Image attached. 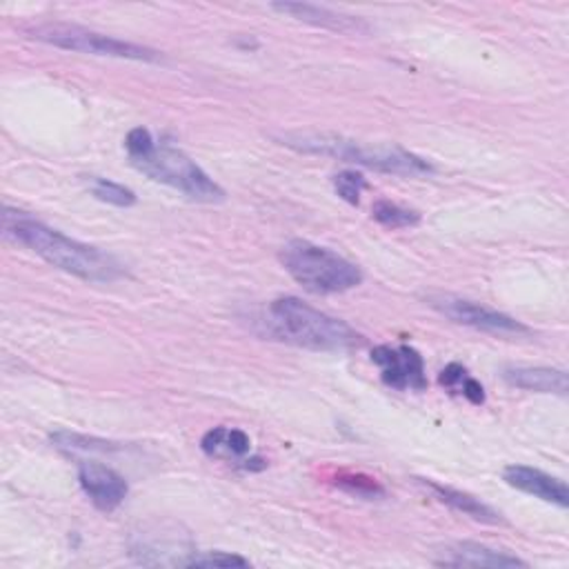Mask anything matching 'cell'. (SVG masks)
Here are the masks:
<instances>
[{
    "mask_svg": "<svg viewBox=\"0 0 569 569\" xmlns=\"http://www.w3.org/2000/svg\"><path fill=\"white\" fill-rule=\"evenodd\" d=\"M2 233L16 244L31 249L51 267L62 269L87 282H111L124 273L122 262L116 260L111 253L93 244L73 240L20 209L4 207Z\"/></svg>",
    "mask_w": 569,
    "mask_h": 569,
    "instance_id": "obj_1",
    "label": "cell"
},
{
    "mask_svg": "<svg viewBox=\"0 0 569 569\" xmlns=\"http://www.w3.org/2000/svg\"><path fill=\"white\" fill-rule=\"evenodd\" d=\"M124 151L133 169L147 178L162 182L193 202H222L224 189L191 160L182 149L167 140H156L147 127H133L124 136Z\"/></svg>",
    "mask_w": 569,
    "mask_h": 569,
    "instance_id": "obj_2",
    "label": "cell"
},
{
    "mask_svg": "<svg viewBox=\"0 0 569 569\" xmlns=\"http://www.w3.org/2000/svg\"><path fill=\"white\" fill-rule=\"evenodd\" d=\"M260 325L269 338L313 351H347L365 345V338L345 320L333 318L296 296L271 300Z\"/></svg>",
    "mask_w": 569,
    "mask_h": 569,
    "instance_id": "obj_3",
    "label": "cell"
},
{
    "mask_svg": "<svg viewBox=\"0 0 569 569\" xmlns=\"http://www.w3.org/2000/svg\"><path fill=\"white\" fill-rule=\"evenodd\" d=\"M276 140L289 149L311 156H329L336 160L362 164L376 171L393 176H431L433 164L402 147L362 142L338 133H318V131H287L276 136Z\"/></svg>",
    "mask_w": 569,
    "mask_h": 569,
    "instance_id": "obj_4",
    "label": "cell"
},
{
    "mask_svg": "<svg viewBox=\"0 0 569 569\" xmlns=\"http://www.w3.org/2000/svg\"><path fill=\"white\" fill-rule=\"evenodd\" d=\"M284 271L307 291L318 296L342 293L362 282V271L333 249L309 240H289L280 249Z\"/></svg>",
    "mask_w": 569,
    "mask_h": 569,
    "instance_id": "obj_5",
    "label": "cell"
},
{
    "mask_svg": "<svg viewBox=\"0 0 569 569\" xmlns=\"http://www.w3.org/2000/svg\"><path fill=\"white\" fill-rule=\"evenodd\" d=\"M29 38L67 49V51H80L91 56H107V58H124V60H142V62H156L160 60V51L136 44L129 40H120L116 36H107L80 24L69 22H42L36 27L24 29Z\"/></svg>",
    "mask_w": 569,
    "mask_h": 569,
    "instance_id": "obj_6",
    "label": "cell"
},
{
    "mask_svg": "<svg viewBox=\"0 0 569 569\" xmlns=\"http://www.w3.org/2000/svg\"><path fill=\"white\" fill-rule=\"evenodd\" d=\"M429 307H433L438 313H442L445 318L485 331V333H493V336H520V333H529V327L522 325L520 320L496 311L491 307H485L480 302L460 298V296H451V293H438V296H429L427 298Z\"/></svg>",
    "mask_w": 569,
    "mask_h": 569,
    "instance_id": "obj_7",
    "label": "cell"
},
{
    "mask_svg": "<svg viewBox=\"0 0 569 569\" xmlns=\"http://www.w3.org/2000/svg\"><path fill=\"white\" fill-rule=\"evenodd\" d=\"M371 362L380 369V378L387 387L398 391H425V360L409 345H378L371 349Z\"/></svg>",
    "mask_w": 569,
    "mask_h": 569,
    "instance_id": "obj_8",
    "label": "cell"
},
{
    "mask_svg": "<svg viewBox=\"0 0 569 569\" xmlns=\"http://www.w3.org/2000/svg\"><path fill=\"white\" fill-rule=\"evenodd\" d=\"M129 553L140 565H162V567H189L191 558L198 553L187 538L173 531H147L133 533L129 540Z\"/></svg>",
    "mask_w": 569,
    "mask_h": 569,
    "instance_id": "obj_9",
    "label": "cell"
},
{
    "mask_svg": "<svg viewBox=\"0 0 569 569\" xmlns=\"http://www.w3.org/2000/svg\"><path fill=\"white\" fill-rule=\"evenodd\" d=\"M78 482L87 498L93 502V507L107 513L118 509L129 493V482L124 480V476L93 460L78 462Z\"/></svg>",
    "mask_w": 569,
    "mask_h": 569,
    "instance_id": "obj_10",
    "label": "cell"
},
{
    "mask_svg": "<svg viewBox=\"0 0 569 569\" xmlns=\"http://www.w3.org/2000/svg\"><path fill=\"white\" fill-rule=\"evenodd\" d=\"M502 480L509 487H513L522 493H529L533 498H540L545 502H551L560 509H567V505H569V491H567L565 480H560L551 473H545L542 469H536L529 465H507L502 469Z\"/></svg>",
    "mask_w": 569,
    "mask_h": 569,
    "instance_id": "obj_11",
    "label": "cell"
},
{
    "mask_svg": "<svg viewBox=\"0 0 569 569\" xmlns=\"http://www.w3.org/2000/svg\"><path fill=\"white\" fill-rule=\"evenodd\" d=\"M438 567H529L522 558L480 542H456L436 560Z\"/></svg>",
    "mask_w": 569,
    "mask_h": 569,
    "instance_id": "obj_12",
    "label": "cell"
},
{
    "mask_svg": "<svg viewBox=\"0 0 569 569\" xmlns=\"http://www.w3.org/2000/svg\"><path fill=\"white\" fill-rule=\"evenodd\" d=\"M271 9L280 11V13H287V16L296 18V20L331 29V31H356V33L358 31H369V27L360 18L347 16V13H340L336 9L320 7V4H309V2H273Z\"/></svg>",
    "mask_w": 569,
    "mask_h": 569,
    "instance_id": "obj_13",
    "label": "cell"
},
{
    "mask_svg": "<svg viewBox=\"0 0 569 569\" xmlns=\"http://www.w3.org/2000/svg\"><path fill=\"white\" fill-rule=\"evenodd\" d=\"M502 380L509 387L538 393H567V373L553 367H505Z\"/></svg>",
    "mask_w": 569,
    "mask_h": 569,
    "instance_id": "obj_14",
    "label": "cell"
},
{
    "mask_svg": "<svg viewBox=\"0 0 569 569\" xmlns=\"http://www.w3.org/2000/svg\"><path fill=\"white\" fill-rule=\"evenodd\" d=\"M200 449L209 458L238 460L244 465L247 453L251 451V438L236 427H213L202 436Z\"/></svg>",
    "mask_w": 569,
    "mask_h": 569,
    "instance_id": "obj_15",
    "label": "cell"
},
{
    "mask_svg": "<svg viewBox=\"0 0 569 569\" xmlns=\"http://www.w3.org/2000/svg\"><path fill=\"white\" fill-rule=\"evenodd\" d=\"M420 482L445 505H449L453 511H460L473 520H480V522H489V525H496V522H502L500 513L493 511L489 505H485L482 500L473 498L471 493H465L460 489H451V487H445V485H438L433 480H425L420 478Z\"/></svg>",
    "mask_w": 569,
    "mask_h": 569,
    "instance_id": "obj_16",
    "label": "cell"
},
{
    "mask_svg": "<svg viewBox=\"0 0 569 569\" xmlns=\"http://www.w3.org/2000/svg\"><path fill=\"white\" fill-rule=\"evenodd\" d=\"M438 382L449 389L451 393L462 396L465 400H469L471 405H482L485 402V389L482 385L469 376V371L458 365V362H449L440 373H438Z\"/></svg>",
    "mask_w": 569,
    "mask_h": 569,
    "instance_id": "obj_17",
    "label": "cell"
},
{
    "mask_svg": "<svg viewBox=\"0 0 569 569\" xmlns=\"http://www.w3.org/2000/svg\"><path fill=\"white\" fill-rule=\"evenodd\" d=\"M84 184L89 189V193L93 198H98L100 202H107V204H113V207H131L136 204V193L120 184V182H113L109 178H102V176H84Z\"/></svg>",
    "mask_w": 569,
    "mask_h": 569,
    "instance_id": "obj_18",
    "label": "cell"
},
{
    "mask_svg": "<svg viewBox=\"0 0 569 569\" xmlns=\"http://www.w3.org/2000/svg\"><path fill=\"white\" fill-rule=\"evenodd\" d=\"M371 216L376 222L389 229H405V227H416L420 222V213L407 207H400L391 200H376L371 207Z\"/></svg>",
    "mask_w": 569,
    "mask_h": 569,
    "instance_id": "obj_19",
    "label": "cell"
},
{
    "mask_svg": "<svg viewBox=\"0 0 569 569\" xmlns=\"http://www.w3.org/2000/svg\"><path fill=\"white\" fill-rule=\"evenodd\" d=\"M336 485L356 498H365V500L385 498V489L373 478L362 473H340L336 476Z\"/></svg>",
    "mask_w": 569,
    "mask_h": 569,
    "instance_id": "obj_20",
    "label": "cell"
},
{
    "mask_svg": "<svg viewBox=\"0 0 569 569\" xmlns=\"http://www.w3.org/2000/svg\"><path fill=\"white\" fill-rule=\"evenodd\" d=\"M331 182H333V191L338 193V198H342L349 204H358L362 189H367L365 176L353 169H345V171L336 173Z\"/></svg>",
    "mask_w": 569,
    "mask_h": 569,
    "instance_id": "obj_21",
    "label": "cell"
},
{
    "mask_svg": "<svg viewBox=\"0 0 569 569\" xmlns=\"http://www.w3.org/2000/svg\"><path fill=\"white\" fill-rule=\"evenodd\" d=\"M189 567H249V560L227 551H198Z\"/></svg>",
    "mask_w": 569,
    "mask_h": 569,
    "instance_id": "obj_22",
    "label": "cell"
}]
</instances>
